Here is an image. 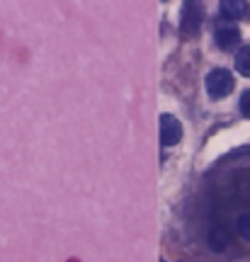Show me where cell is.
I'll use <instances>...</instances> for the list:
<instances>
[{
    "instance_id": "cell-1",
    "label": "cell",
    "mask_w": 250,
    "mask_h": 262,
    "mask_svg": "<svg viewBox=\"0 0 250 262\" xmlns=\"http://www.w3.org/2000/svg\"><path fill=\"white\" fill-rule=\"evenodd\" d=\"M214 168L199 185L189 228L206 252L250 262V151Z\"/></svg>"
},
{
    "instance_id": "cell-2",
    "label": "cell",
    "mask_w": 250,
    "mask_h": 262,
    "mask_svg": "<svg viewBox=\"0 0 250 262\" xmlns=\"http://www.w3.org/2000/svg\"><path fill=\"white\" fill-rule=\"evenodd\" d=\"M204 85H206V92H209L211 100H223V97L233 90V76H231V71H226V68H214V71L206 76Z\"/></svg>"
},
{
    "instance_id": "cell-3",
    "label": "cell",
    "mask_w": 250,
    "mask_h": 262,
    "mask_svg": "<svg viewBox=\"0 0 250 262\" xmlns=\"http://www.w3.org/2000/svg\"><path fill=\"white\" fill-rule=\"evenodd\" d=\"M202 20H204V13H202V5L199 3H187L182 8V32L185 34H197L199 27H202Z\"/></svg>"
},
{
    "instance_id": "cell-4",
    "label": "cell",
    "mask_w": 250,
    "mask_h": 262,
    "mask_svg": "<svg viewBox=\"0 0 250 262\" xmlns=\"http://www.w3.org/2000/svg\"><path fill=\"white\" fill-rule=\"evenodd\" d=\"M182 139V124L172 114H160V143L175 146Z\"/></svg>"
},
{
    "instance_id": "cell-5",
    "label": "cell",
    "mask_w": 250,
    "mask_h": 262,
    "mask_svg": "<svg viewBox=\"0 0 250 262\" xmlns=\"http://www.w3.org/2000/svg\"><path fill=\"white\" fill-rule=\"evenodd\" d=\"M214 42H216L219 49L231 51L233 46H238V42H240V32H238L235 25H219L216 32H214Z\"/></svg>"
},
{
    "instance_id": "cell-6",
    "label": "cell",
    "mask_w": 250,
    "mask_h": 262,
    "mask_svg": "<svg viewBox=\"0 0 250 262\" xmlns=\"http://www.w3.org/2000/svg\"><path fill=\"white\" fill-rule=\"evenodd\" d=\"M221 10V17H228V20H240L245 13H248V3H243V0H223V3L219 5Z\"/></svg>"
},
{
    "instance_id": "cell-7",
    "label": "cell",
    "mask_w": 250,
    "mask_h": 262,
    "mask_svg": "<svg viewBox=\"0 0 250 262\" xmlns=\"http://www.w3.org/2000/svg\"><path fill=\"white\" fill-rule=\"evenodd\" d=\"M235 71L245 78H250V46H243L235 56Z\"/></svg>"
},
{
    "instance_id": "cell-8",
    "label": "cell",
    "mask_w": 250,
    "mask_h": 262,
    "mask_svg": "<svg viewBox=\"0 0 250 262\" xmlns=\"http://www.w3.org/2000/svg\"><path fill=\"white\" fill-rule=\"evenodd\" d=\"M240 112H243V117L250 119V90H245L240 95Z\"/></svg>"
}]
</instances>
